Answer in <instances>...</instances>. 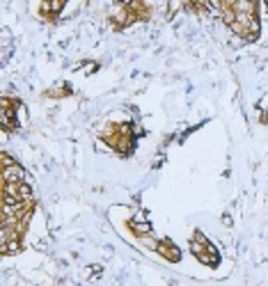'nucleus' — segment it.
Listing matches in <instances>:
<instances>
[{"label":"nucleus","instance_id":"12","mask_svg":"<svg viewBox=\"0 0 268 286\" xmlns=\"http://www.w3.org/2000/svg\"><path fill=\"white\" fill-rule=\"evenodd\" d=\"M14 163L16 160L10 156V153H3V167H10V165H14Z\"/></svg>","mask_w":268,"mask_h":286},{"label":"nucleus","instance_id":"5","mask_svg":"<svg viewBox=\"0 0 268 286\" xmlns=\"http://www.w3.org/2000/svg\"><path fill=\"white\" fill-rule=\"evenodd\" d=\"M129 229L135 236H144V234H151V224L147 220H129Z\"/></svg>","mask_w":268,"mask_h":286},{"label":"nucleus","instance_id":"8","mask_svg":"<svg viewBox=\"0 0 268 286\" xmlns=\"http://www.w3.org/2000/svg\"><path fill=\"white\" fill-rule=\"evenodd\" d=\"M184 5H186V0H168V19H172L177 12H181L184 10Z\"/></svg>","mask_w":268,"mask_h":286},{"label":"nucleus","instance_id":"1","mask_svg":"<svg viewBox=\"0 0 268 286\" xmlns=\"http://www.w3.org/2000/svg\"><path fill=\"white\" fill-rule=\"evenodd\" d=\"M108 19H110V23H113L117 30H124V28H129V25L138 23V16L129 10L126 0H124V3H115V5H110Z\"/></svg>","mask_w":268,"mask_h":286},{"label":"nucleus","instance_id":"10","mask_svg":"<svg viewBox=\"0 0 268 286\" xmlns=\"http://www.w3.org/2000/svg\"><path fill=\"white\" fill-rule=\"evenodd\" d=\"M220 19H223V23L229 28V25L236 21V12H234L232 7H227V10H220Z\"/></svg>","mask_w":268,"mask_h":286},{"label":"nucleus","instance_id":"14","mask_svg":"<svg viewBox=\"0 0 268 286\" xmlns=\"http://www.w3.org/2000/svg\"><path fill=\"white\" fill-rule=\"evenodd\" d=\"M248 3H257V5H259V3H261V0H248Z\"/></svg>","mask_w":268,"mask_h":286},{"label":"nucleus","instance_id":"6","mask_svg":"<svg viewBox=\"0 0 268 286\" xmlns=\"http://www.w3.org/2000/svg\"><path fill=\"white\" fill-rule=\"evenodd\" d=\"M257 3H248V0H236V5L232 7L234 12H241V14H257Z\"/></svg>","mask_w":268,"mask_h":286},{"label":"nucleus","instance_id":"9","mask_svg":"<svg viewBox=\"0 0 268 286\" xmlns=\"http://www.w3.org/2000/svg\"><path fill=\"white\" fill-rule=\"evenodd\" d=\"M158 243H160V238H154V234H144V236H140V245L149 247V250H156Z\"/></svg>","mask_w":268,"mask_h":286},{"label":"nucleus","instance_id":"11","mask_svg":"<svg viewBox=\"0 0 268 286\" xmlns=\"http://www.w3.org/2000/svg\"><path fill=\"white\" fill-rule=\"evenodd\" d=\"M190 241H197V243H202V245H208V238L204 236L202 232H195V234H193V238H190Z\"/></svg>","mask_w":268,"mask_h":286},{"label":"nucleus","instance_id":"3","mask_svg":"<svg viewBox=\"0 0 268 286\" xmlns=\"http://www.w3.org/2000/svg\"><path fill=\"white\" fill-rule=\"evenodd\" d=\"M25 181V169L19 163L3 167V183H23Z\"/></svg>","mask_w":268,"mask_h":286},{"label":"nucleus","instance_id":"7","mask_svg":"<svg viewBox=\"0 0 268 286\" xmlns=\"http://www.w3.org/2000/svg\"><path fill=\"white\" fill-rule=\"evenodd\" d=\"M19 199L21 202H35V190H32V186H28V183H19Z\"/></svg>","mask_w":268,"mask_h":286},{"label":"nucleus","instance_id":"4","mask_svg":"<svg viewBox=\"0 0 268 286\" xmlns=\"http://www.w3.org/2000/svg\"><path fill=\"white\" fill-rule=\"evenodd\" d=\"M195 259H197L199 263H204V266H208V268H213V266H218V263H220L218 250H204V252H199Z\"/></svg>","mask_w":268,"mask_h":286},{"label":"nucleus","instance_id":"13","mask_svg":"<svg viewBox=\"0 0 268 286\" xmlns=\"http://www.w3.org/2000/svg\"><path fill=\"white\" fill-rule=\"evenodd\" d=\"M261 122H263V124H266V126H268V108H266V110H263V112H261Z\"/></svg>","mask_w":268,"mask_h":286},{"label":"nucleus","instance_id":"2","mask_svg":"<svg viewBox=\"0 0 268 286\" xmlns=\"http://www.w3.org/2000/svg\"><path fill=\"white\" fill-rule=\"evenodd\" d=\"M156 252H158L163 259L172 261V263H177L179 259H181V250H179V247L174 245L170 238H160V243H158V247H156Z\"/></svg>","mask_w":268,"mask_h":286}]
</instances>
